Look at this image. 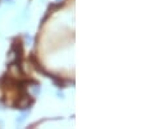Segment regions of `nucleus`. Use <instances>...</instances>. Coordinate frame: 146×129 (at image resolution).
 Here are the masks:
<instances>
[{
	"label": "nucleus",
	"instance_id": "obj_1",
	"mask_svg": "<svg viewBox=\"0 0 146 129\" xmlns=\"http://www.w3.org/2000/svg\"><path fill=\"white\" fill-rule=\"evenodd\" d=\"M39 91H40V87L38 85H35V87L33 89V94H34V95H38V94H39Z\"/></svg>",
	"mask_w": 146,
	"mask_h": 129
},
{
	"label": "nucleus",
	"instance_id": "obj_2",
	"mask_svg": "<svg viewBox=\"0 0 146 129\" xmlns=\"http://www.w3.org/2000/svg\"><path fill=\"white\" fill-rule=\"evenodd\" d=\"M58 97H59V98H61V99H63V98H64V94H63V93H60V91H59V93H58Z\"/></svg>",
	"mask_w": 146,
	"mask_h": 129
}]
</instances>
